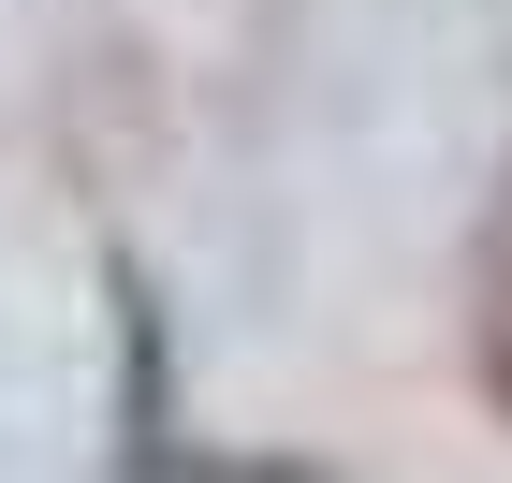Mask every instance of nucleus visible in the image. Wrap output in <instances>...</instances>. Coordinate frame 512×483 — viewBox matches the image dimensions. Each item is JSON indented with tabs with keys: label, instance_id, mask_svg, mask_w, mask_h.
Returning <instances> with one entry per match:
<instances>
[{
	"label": "nucleus",
	"instance_id": "nucleus-1",
	"mask_svg": "<svg viewBox=\"0 0 512 483\" xmlns=\"http://www.w3.org/2000/svg\"><path fill=\"white\" fill-rule=\"evenodd\" d=\"M469 366H483V396L512 410V191H498V220H483V322H469Z\"/></svg>",
	"mask_w": 512,
	"mask_h": 483
}]
</instances>
